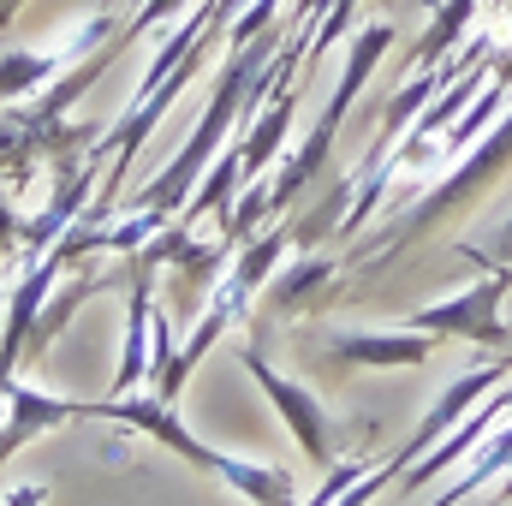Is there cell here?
Returning a JSON list of instances; mask_svg holds the SVG:
<instances>
[{
	"label": "cell",
	"instance_id": "cell-1",
	"mask_svg": "<svg viewBox=\"0 0 512 506\" xmlns=\"http://www.w3.org/2000/svg\"><path fill=\"white\" fill-rule=\"evenodd\" d=\"M78 417H96V423H102V417H108V423H126V429H137V435H149L155 447L179 453L185 465L209 471L215 483H227L239 501H251V506H298L292 471H280V465H245V459L215 453L209 441H197V435L179 423L173 399H161V393H108V399H78Z\"/></svg>",
	"mask_w": 512,
	"mask_h": 506
},
{
	"label": "cell",
	"instance_id": "cell-2",
	"mask_svg": "<svg viewBox=\"0 0 512 506\" xmlns=\"http://www.w3.org/2000/svg\"><path fill=\"white\" fill-rule=\"evenodd\" d=\"M387 48H393V24L387 18H376L358 42H352V66H346V84L328 96V108H322V120H316V131L304 137V149L280 167V179L268 185V215H280L316 173H322V161H328V149H334V131H340V120L352 114V102H358V90H364V78L376 72V60H382Z\"/></svg>",
	"mask_w": 512,
	"mask_h": 506
},
{
	"label": "cell",
	"instance_id": "cell-3",
	"mask_svg": "<svg viewBox=\"0 0 512 506\" xmlns=\"http://www.w3.org/2000/svg\"><path fill=\"white\" fill-rule=\"evenodd\" d=\"M512 286V262H489V274L477 286H465L459 298L447 304H429V310H411V328L435 334V340H477V346H507L512 322L501 316V298Z\"/></svg>",
	"mask_w": 512,
	"mask_h": 506
},
{
	"label": "cell",
	"instance_id": "cell-4",
	"mask_svg": "<svg viewBox=\"0 0 512 506\" xmlns=\"http://www.w3.org/2000/svg\"><path fill=\"white\" fill-rule=\"evenodd\" d=\"M245 370L256 376V387L274 399V411H280V423L298 435V447H304V459L310 465H334V417L322 411V399L310 393V387H298V381L274 376L268 370V358H262V346H245Z\"/></svg>",
	"mask_w": 512,
	"mask_h": 506
},
{
	"label": "cell",
	"instance_id": "cell-5",
	"mask_svg": "<svg viewBox=\"0 0 512 506\" xmlns=\"http://www.w3.org/2000/svg\"><path fill=\"white\" fill-rule=\"evenodd\" d=\"M507 161H512V114H507V126L495 131V137H489V143H483V149H477V155H471V161H465V167H459V173H453V179H447V185H441V191H435V197H429L417 215H411V221H405L399 245L423 239L435 221H447L453 209H465V203H471L483 185H495V179H501V167H507ZM399 245H393V251H399Z\"/></svg>",
	"mask_w": 512,
	"mask_h": 506
},
{
	"label": "cell",
	"instance_id": "cell-6",
	"mask_svg": "<svg viewBox=\"0 0 512 506\" xmlns=\"http://www.w3.org/2000/svg\"><path fill=\"white\" fill-rule=\"evenodd\" d=\"M435 334L423 328H405V334H334L328 340V358L334 364H370V370H399V364H423L435 358Z\"/></svg>",
	"mask_w": 512,
	"mask_h": 506
},
{
	"label": "cell",
	"instance_id": "cell-7",
	"mask_svg": "<svg viewBox=\"0 0 512 506\" xmlns=\"http://www.w3.org/2000/svg\"><path fill=\"white\" fill-rule=\"evenodd\" d=\"M328 280H334V268H328L322 256H310V262H298L292 274H280V280L268 286V310H310Z\"/></svg>",
	"mask_w": 512,
	"mask_h": 506
},
{
	"label": "cell",
	"instance_id": "cell-8",
	"mask_svg": "<svg viewBox=\"0 0 512 506\" xmlns=\"http://www.w3.org/2000/svg\"><path fill=\"white\" fill-rule=\"evenodd\" d=\"M179 6H185V0H143V6H137V12H131V24H126V30H120V36H114V42H108V60H114V54H120V48H126V42H137V36H143V30H155V24H161V18H173V12H179Z\"/></svg>",
	"mask_w": 512,
	"mask_h": 506
},
{
	"label": "cell",
	"instance_id": "cell-9",
	"mask_svg": "<svg viewBox=\"0 0 512 506\" xmlns=\"http://www.w3.org/2000/svg\"><path fill=\"white\" fill-rule=\"evenodd\" d=\"M423 90H429V84H411V90H405V96H399V102H393V120H405V114H411V108H417V102H423ZM387 137H393V126H387L382 137H376V149H370V161H382ZM370 161H364V167H370Z\"/></svg>",
	"mask_w": 512,
	"mask_h": 506
},
{
	"label": "cell",
	"instance_id": "cell-10",
	"mask_svg": "<svg viewBox=\"0 0 512 506\" xmlns=\"http://www.w3.org/2000/svg\"><path fill=\"white\" fill-rule=\"evenodd\" d=\"M471 256H477V262H483V256H489V262H512V221L501 227V239H495L489 251H477V245H471Z\"/></svg>",
	"mask_w": 512,
	"mask_h": 506
},
{
	"label": "cell",
	"instance_id": "cell-11",
	"mask_svg": "<svg viewBox=\"0 0 512 506\" xmlns=\"http://www.w3.org/2000/svg\"><path fill=\"white\" fill-rule=\"evenodd\" d=\"M12 239H24V227H18V215L6 209V197H0V251H6Z\"/></svg>",
	"mask_w": 512,
	"mask_h": 506
},
{
	"label": "cell",
	"instance_id": "cell-12",
	"mask_svg": "<svg viewBox=\"0 0 512 506\" xmlns=\"http://www.w3.org/2000/svg\"><path fill=\"white\" fill-rule=\"evenodd\" d=\"M18 6H24V0H0V36L12 30V18H18Z\"/></svg>",
	"mask_w": 512,
	"mask_h": 506
}]
</instances>
